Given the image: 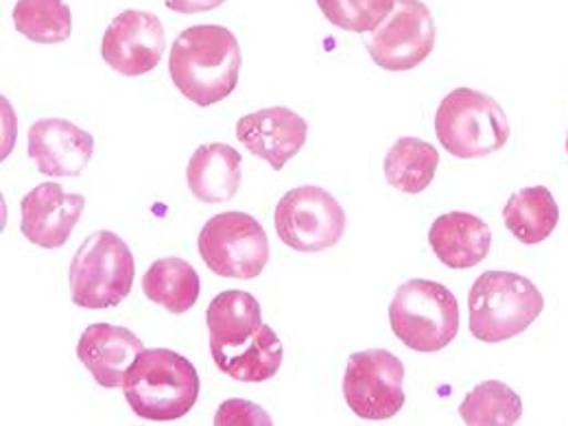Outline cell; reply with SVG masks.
I'll use <instances>...</instances> for the list:
<instances>
[{
    "label": "cell",
    "instance_id": "13",
    "mask_svg": "<svg viewBox=\"0 0 568 426\" xmlns=\"http://www.w3.org/2000/svg\"><path fill=\"white\" fill-rule=\"evenodd\" d=\"M308 125L288 108H267L243 116L236 123V139L243 146L281 171L306 144Z\"/></svg>",
    "mask_w": 568,
    "mask_h": 426
},
{
    "label": "cell",
    "instance_id": "27",
    "mask_svg": "<svg viewBox=\"0 0 568 426\" xmlns=\"http://www.w3.org/2000/svg\"><path fill=\"white\" fill-rule=\"evenodd\" d=\"M225 0H164L171 11L178 13H204L221 7Z\"/></svg>",
    "mask_w": 568,
    "mask_h": 426
},
{
    "label": "cell",
    "instance_id": "28",
    "mask_svg": "<svg viewBox=\"0 0 568 426\" xmlns=\"http://www.w3.org/2000/svg\"><path fill=\"white\" fill-rule=\"evenodd\" d=\"M567 151H568V136H567Z\"/></svg>",
    "mask_w": 568,
    "mask_h": 426
},
{
    "label": "cell",
    "instance_id": "7",
    "mask_svg": "<svg viewBox=\"0 0 568 426\" xmlns=\"http://www.w3.org/2000/svg\"><path fill=\"white\" fill-rule=\"evenodd\" d=\"M200 256L221 278L254 281L270 265V239L252 214H214L200 234Z\"/></svg>",
    "mask_w": 568,
    "mask_h": 426
},
{
    "label": "cell",
    "instance_id": "12",
    "mask_svg": "<svg viewBox=\"0 0 568 426\" xmlns=\"http://www.w3.org/2000/svg\"><path fill=\"white\" fill-rule=\"evenodd\" d=\"M22 234L42 250L64 247L85 209V197L67 193L60 184L36 186L20 204Z\"/></svg>",
    "mask_w": 568,
    "mask_h": 426
},
{
    "label": "cell",
    "instance_id": "15",
    "mask_svg": "<svg viewBox=\"0 0 568 426\" xmlns=\"http://www.w3.org/2000/svg\"><path fill=\"white\" fill-rule=\"evenodd\" d=\"M142 353L144 344L132 331L112 324L88 326L77 344L79 361L105 389L123 387L125 374Z\"/></svg>",
    "mask_w": 568,
    "mask_h": 426
},
{
    "label": "cell",
    "instance_id": "5",
    "mask_svg": "<svg viewBox=\"0 0 568 426\" xmlns=\"http://www.w3.org/2000/svg\"><path fill=\"white\" fill-rule=\"evenodd\" d=\"M389 322L407 348L439 353L457 337L459 304L444 284L416 278L398 286L389 304Z\"/></svg>",
    "mask_w": 568,
    "mask_h": 426
},
{
    "label": "cell",
    "instance_id": "24",
    "mask_svg": "<svg viewBox=\"0 0 568 426\" xmlns=\"http://www.w3.org/2000/svg\"><path fill=\"white\" fill-rule=\"evenodd\" d=\"M459 416L468 426H511L523 418V400L505 383L486 381L464 398Z\"/></svg>",
    "mask_w": 568,
    "mask_h": 426
},
{
    "label": "cell",
    "instance_id": "25",
    "mask_svg": "<svg viewBox=\"0 0 568 426\" xmlns=\"http://www.w3.org/2000/svg\"><path fill=\"white\" fill-rule=\"evenodd\" d=\"M326 20L353 33H372L394 9L396 0H317Z\"/></svg>",
    "mask_w": 568,
    "mask_h": 426
},
{
    "label": "cell",
    "instance_id": "20",
    "mask_svg": "<svg viewBox=\"0 0 568 426\" xmlns=\"http://www.w3.org/2000/svg\"><path fill=\"white\" fill-rule=\"evenodd\" d=\"M144 295L173 315L191 311L202 293V281L191 263L182 258L155 261L142 278Z\"/></svg>",
    "mask_w": 568,
    "mask_h": 426
},
{
    "label": "cell",
    "instance_id": "26",
    "mask_svg": "<svg viewBox=\"0 0 568 426\" xmlns=\"http://www.w3.org/2000/svg\"><path fill=\"white\" fill-rule=\"evenodd\" d=\"M216 426H272L274 420L267 412L250 400H225L214 416Z\"/></svg>",
    "mask_w": 568,
    "mask_h": 426
},
{
    "label": "cell",
    "instance_id": "4",
    "mask_svg": "<svg viewBox=\"0 0 568 426\" xmlns=\"http://www.w3.org/2000/svg\"><path fill=\"white\" fill-rule=\"evenodd\" d=\"M435 134L450 155L477 160L503 149L511 130L493 97L473 88H457L437 108Z\"/></svg>",
    "mask_w": 568,
    "mask_h": 426
},
{
    "label": "cell",
    "instance_id": "10",
    "mask_svg": "<svg viewBox=\"0 0 568 426\" xmlns=\"http://www.w3.org/2000/svg\"><path fill=\"white\" fill-rule=\"evenodd\" d=\"M405 365L387 351H365L348 358L344 396L363 420H389L405 405Z\"/></svg>",
    "mask_w": 568,
    "mask_h": 426
},
{
    "label": "cell",
    "instance_id": "17",
    "mask_svg": "<svg viewBox=\"0 0 568 426\" xmlns=\"http://www.w3.org/2000/svg\"><path fill=\"white\" fill-rule=\"evenodd\" d=\"M211 353L223 355L243 348L263 326L261 304L247 291H223L206 311Z\"/></svg>",
    "mask_w": 568,
    "mask_h": 426
},
{
    "label": "cell",
    "instance_id": "2",
    "mask_svg": "<svg viewBox=\"0 0 568 426\" xmlns=\"http://www.w3.org/2000/svg\"><path fill=\"white\" fill-rule=\"evenodd\" d=\"M200 389L202 383L195 365L166 348L144 351L123 381L132 412L149 423L184 418L197 403Z\"/></svg>",
    "mask_w": 568,
    "mask_h": 426
},
{
    "label": "cell",
    "instance_id": "23",
    "mask_svg": "<svg viewBox=\"0 0 568 426\" xmlns=\"http://www.w3.org/2000/svg\"><path fill=\"white\" fill-rule=\"evenodd\" d=\"M13 24L31 42L60 44L71 38V7L64 0H18Z\"/></svg>",
    "mask_w": 568,
    "mask_h": 426
},
{
    "label": "cell",
    "instance_id": "22",
    "mask_svg": "<svg viewBox=\"0 0 568 426\" xmlns=\"http://www.w3.org/2000/svg\"><path fill=\"white\" fill-rule=\"evenodd\" d=\"M439 164V153L420 139H400L385 158V180L405 195H420L428 189Z\"/></svg>",
    "mask_w": 568,
    "mask_h": 426
},
{
    "label": "cell",
    "instance_id": "11",
    "mask_svg": "<svg viewBox=\"0 0 568 426\" xmlns=\"http://www.w3.org/2000/svg\"><path fill=\"white\" fill-rule=\"evenodd\" d=\"M101 55L123 77L153 71L164 55V27L155 13L128 9L105 29Z\"/></svg>",
    "mask_w": 568,
    "mask_h": 426
},
{
    "label": "cell",
    "instance_id": "3",
    "mask_svg": "<svg viewBox=\"0 0 568 426\" xmlns=\"http://www.w3.org/2000/svg\"><path fill=\"white\" fill-rule=\"evenodd\" d=\"M545 297L538 286L511 272L481 274L468 295L470 333L486 344L523 335L542 313Z\"/></svg>",
    "mask_w": 568,
    "mask_h": 426
},
{
    "label": "cell",
    "instance_id": "8",
    "mask_svg": "<svg viewBox=\"0 0 568 426\" xmlns=\"http://www.w3.org/2000/svg\"><path fill=\"white\" fill-rule=\"evenodd\" d=\"M276 232L295 252H324L335 247L346 232V211L320 186H300L276 206Z\"/></svg>",
    "mask_w": 568,
    "mask_h": 426
},
{
    "label": "cell",
    "instance_id": "16",
    "mask_svg": "<svg viewBox=\"0 0 568 426\" xmlns=\"http://www.w3.org/2000/svg\"><path fill=\"white\" fill-rule=\"evenodd\" d=\"M428 243L446 267L473 270L488 258L493 247V230L484 219L455 211L433 221Z\"/></svg>",
    "mask_w": 568,
    "mask_h": 426
},
{
    "label": "cell",
    "instance_id": "1",
    "mask_svg": "<svg viewBox=\"0 0 568 426\" xmlns=\"http://www.w3.org/2000/svg\"><path fill=\"white\" fill-rule=\"evenodd\" d=\"M241 62V47L230 29L202 24L178 36L169 55V72L189 101L211 108L236 90Z\"/></svg>",
    "mask_w": 568,
    "mask_h": 426
},
{
    "label": "cell",
    "instance_id": "18",
    "mask_svg": "<svg viewBox=\"0 0 568 426\" xmlns=\"http://www.w3.org/2000/svg\"><path fill=\"white\" fill-rule=\"evenodd\" d=\"M241 153L230 144L200 146L186 166L191 193L204 204L230 202L241 189Z\"/></svg>",
    "mask_w": 568,
    "mask_h": 426
},
{
    "label": "cell",
    "instance_id": "14",
    "mask_svg": "<svg viewBox=\"0 0 568 426\" xmlns=\"http://www.w3.org/2000/svg\"><path fill=\"white\" fill-rule=\"evenodd\" d=\"M29 158L49 178H77L94 153L92 134L64 119H42L29 130Z\"/></svg>",
    "mask_w": 568,
    "mask_h": 426
},
{
    "label": "cell",
    "instance_id": "6",
    "mask_svg": "<svg viewBox=\"0 0 568 426\" xmlns=\"http://www.w3.org/2000/svg\"><path fill=\"white\" fill-rule=\"evenodd\" d=\"M136 265L128 243L114 232H92L71 263L72 302L81 308H112L130 293Z\"/></svg>",
    "mask_w": 568,
    "mask_h": 426
},
{
    "label": "cell",
    "instance_id": "9",
    "mask_svg": "<svg viewBox=\"0 0 568 426\" xmlns=\"http://www.w3.org/2000/svg\"><path fill=\"white\" fill-rule=\"evenodd\" d=\"M369 58L389 72L420 67L435 49V22L423 0H396L392 13L365 38Z\"/></svg>",
    "mask_w": 568,
    "mask_h": 426
},
{
    "label": "cell",
    "instance_id": "21",
    "mask_svg": "<svg viewBox=\"0 0 568 426\" xmlns=\"http://www.w3.org/2000/svg\"><path fill=\"white\" fill-rule=\"evenodd\" d=\"M213 358L216 367L234 381L265 383L274 378L283 365V342L272 326L263 324L247 346L232 353L213 355Z\"/></svg>",
    "mask_w": 568,
    "mask_h": 426
},
{
    "label": "cell",
    "instance_id": "19",
    "mask_svg": "<svg viewBox=\"0 0 568 426\" xmlns=\"http://www.w3.org/2000/svg\"><path fill=\"white\" fill-rule=\"evenodd\" d=\"M503 219L511 236L525 245H538L558 227L560 209L547 186H529L507 200Z\"/></svg>",
    "mask_w": 568,
    "mask_h": 426
}]
</instances>
